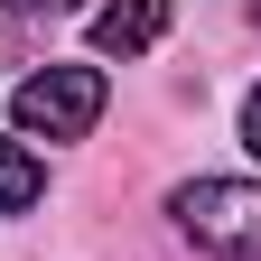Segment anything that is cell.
Returning a JSON list of instances; mask_svg holds the SVG:
<instances>
[{
  "label": "cell",
  "instance_id": "obj_1",
  "mask_svg": "<svg viewBox=\"0 0 261 261\" xmlns=\"http://www.w3.org/2000/svg\"><path fill=\"white\" fill-rule=\"evenodd\" d=\"M168 215L205 261H261V187L252 177H187L168 196Z\"/></svg>",
  "mask_w": 261,
  "mask_h": 261
},
{
  "label": "cell",
  "instance_id": "obj_2",
  "mask_svg": "<svg viewBox=\"0 0 261 261\" xmlns=\"http://www.w3.org/2000/svg\"><path fill=\"white\" fill-rule=\"evenodd\" d=\"M103 103H112L103 65H47V75H28L10 93V121L28 140H84V130L103 121Z\"/></svg>",
  "mask_w": 261,
  "mask_h": 261
},
{
  "label": "cell",
  "instance_id": "obj_3",
  "mask_svg": "<svg viewBox=\"0 0 261 261\" xmlns=\"http://www.w3.org/2000/svg\"><path fill=\"white\" fill-rule=\"evenodd\" d=\"M168 19H177V0H103V10H93V56H112V65L149 56L168 38Z\"/></svg>",
  "mask_w": 261,
  "mask_h": 261
},
{
  "label": "cell",
  "instance_id": "obj_4",
  "mask_svg": "<svg viewBox=\"0 0 261 261\" xmlns=\"http://www.w3.org/2000/svg\"><path fill=\"white\" fill-rule=\"evenodd\" d=\"M47 196V168L28 159V140H0V215H28Z\"/></svg>",
  "mask_w": 261,
  "mask_h": 261
},
{
  "label": "cell",
  "instance_id": "obj_5",
  "mask_svg": "<svg viewBox=\"0 0 261 261\" xmlns=\"http://www.w3.org/2000/svg\"><path fill=\"white\" fill-rule=\"evenodd\" d=\"M0 10H19V19H65V10H84V0H0Z\"/></svg>",
  "mask_w": 261,
  "mask_h": 261
},
{
  "label": "cell",
  "instance_id": "obj_6",
  "mask_svg": "<svg viewBox=\"0 0 261 261\" xmlns=\"http://www.w3.org/2000/svg\"><path fill=\"white\" fill-rule=\"evenodd\" d=\"M243 149H252V159H261V84H252V93H243Z\"/></svg>",
  "mask_w": 261,
  "mask_h": 261
},
{
  "label": "cell",
  "instance_id": "obj_7",
  "mask_svg": "<svg viewBox=\"0 0 261 261\" xmlns=\"http://www.w3.org/2000/svg\"><path fill=\"white\" fill-rule=\"evenodd\" d=\"M252 19H261V0H252Z\"/></svg>",
  "mask_w": 261,
  "mask_h": 261
}]
</instances>
